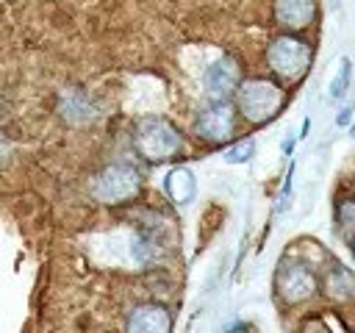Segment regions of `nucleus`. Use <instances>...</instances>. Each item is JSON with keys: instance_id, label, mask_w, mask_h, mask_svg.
Here are the masks:
<instances>
[{"instance_id": "obj_1", "label": "nucleus", "mask_w": 355, "mask_h": 333, "mask_svg": "<svg viewBox=\"0 0 355 333\" xmlns=\"http://www.w3.org/2000/svg\"><path fill=\"white\" fill-rule=\"evenodd\" d=\"M133 144H136L141 158L158 164V161L175 158L183 150V136L178 133V128L169 119H164V117H144L136 125Z\"/></svg>"}, {"instance_id": "obj_2", "label": "nucleus", "mask_w": 355, "mask_h": 333, "mask_svg": "<svg viewBox=\"0 0 355 333\" xmlns=\"http://www.w3.org/2000/svg\"><path fill=\"white\" fill-rule=\"evenodd\" d=\"M236 100H239V111L244 114V119H250L252 125H263L280 114L286 94L269 78H250V80L239 83Z\"/></svg>"}, {"instance_id": "obj_3", "label": "nucleus", "mask_w": 355, "mask_h": 333, "mask_svg": "<svg viewBox=\"0 0 355 333\" xmlns=\"http://www.w3.org/2000/svg\"><path fill=\"white\" fill-rule=\"evenodd\" d=\"M311 58H313V53H311L308 42H302L297 36H277L266 50V61H269L272 72L286 80L302 78L311 67Z\"/></svg>"}, {"instance_id": "obj_4", "label": "nucleus", "mask_w": 355, "mask_h": 333, "mask_svg": "<svg viewBox=\"0 0 355 333\" xmlns=\"http://www.w3.org/2000/svg\"><path fill=\"white\" fill-rule=\"evenodd\" d=\"M139 189H141V175H139V169L136 166H130V164H111V166H105L97 178H94V183H92V191H94V197L100 200V203H128V200H133L136 194H139Z\"/></svg>"}, {"instance_id": "obj_5", "label": "nucleus", "mask_w": 355, "mask_h": 333, "mask_svg": "<svg viewBox=\"0 0 355 333\" xmlns=\"http://www.w3.org/2000/svg\"><path fill=\"white\" fill-rule=\"evenodd\" d=\"M275 289L283 302L297 305L316 294V275L300 261H283L275 272Z\"/></svg>"}, {"instance_id": "obj_6", "label": "nucleus", "mask_w": 355, "mask_h": 333, "mask_svg": "<svg viewBox=\"0 0 355 333\" xmlns=\"http://www.w3.org/2000/svg\"><path fill=\"white\" fill-rule=\"evenodd\" d=\"M197 136L208 144H222L233 136L236 130V111L227 100H211L200 117H197V125H194Z\"/></svg>"}, {"instance_id": "obj_7", "label": "nucleus", "mask_w": 355, "mask_h": 333, "mask_svg": "<svg viewBox=\"0 0 355 333\" xmlns=\"http://www.w3.org/2000/svg\"><path fill=\"white\" fill-rule=\"evenodd\" d=\"M202 83H205V92H208L211 100H227V94L239 89V64H236V58L222 56L219 61H214L205 69Z\"/></svg>"}, {"instance_id": "obj_8", "label": "nucleus", "mask_w": 355, "mask_h": 333, "mask_svg": "<svg viewBox=\"0 0 355 333\" xmlns=\"http://www.w3.org/2000/svg\"><path fill=\"white\" fill-rule=\"evenodd\" d=\"M172 330V316L164 305L147 302L133 308L128 316V333H169Z\"/></svg>"}, {"instance_id": "obj_9", "label": "nucleus", "mask_w": 355, "mask_h": 333, "mask_svg": "<svg viewBox=\"0 0 355 333\" xmlns=\"http://www.w3.org/2000/svg\"><path fill=\"white\" fill-rule=\"evenodd\" d=\"M316 17V3L313 0H275V19L283 28L302 31L313 22Z\"/></svg>"}, {"instance_id": "obj_10", "label": "nucleus", "mask_w": 355, "mask_h": 333, "mask_svg": "<svg viewBox=\"0 0 355 333\" xmlns=\"http://www.w3.org/2000/svg\"><path fill=\"white\" fill-rule=\"evenodd\" d=\"M164 191L166 197L175 203V205H189L194 197H197V180H194V172L186 169V166H175L166 172L164 178Z\"/></svg>"}, {"instance_id": "obj_11", "label": "nucleus", "mask_w": 355, "mask_h": 333, "mask_svg": "<svg viewBox=\"0 0 355 333\" xmlns=\"http://www.w3.org/2000/svg\"><path fill=\"white\" fill-rule=\"evenodd\" d=\"M324 294L336 302H347L355 297V275L347 269V266H333L327 275H324Z\"/></svg>"}, {"instance_id": "obj_12", "label": "nucleus", "mask_w": 355, "mask_h": 333, "mask_svg": "<svg viewBox=\"0 0 355 333\" xmlns=\"http://www.w3.org/2000/svg\"><path fill=\"white\" fill-rule=\"evenodd\" d=\"M61 114H64L67 122L83 125V122H89L94 117V105H92V100L80 89H72V92H67L61 97Z\"/></svg>"}, {"instance_id": "obj_13", "label": "nucleus", "mask_w": 355, "mask_h": 333, "mask_svg": "<svg viewBox=\"0 0 355 333\" xmlns=\"http://www.w3.org/2000/svg\"><path fill=\"white\" fill-rule=\"evenodd\" d=\"M252 153H255V142H252V139H241V142H236L233 147H227L222 158H225L227 164H247V161L252 158Z\"/></svg>"}, {"instance_id": "obj_14", "label": "nucleus", "mask_w": 355, "mask_h": 333, "mask_svg": "<svg viewBox=\"0 0 355 333\" xmlns=\"http://www.w3.org/2000/svg\"><path fill=\"white\" fill-rule=\"evenodd\" d=\"M349 75H352V64H349V58H341L338 75H336L333 83H330V97H344V94H347V89H349Z\"/></svg>"}, {"instance_id": "obj_15", "label": "nucleus", "mask_w": 355, "mask_h": 333, "mask_svg": "<svg viewBox=\"0 0 355 333\" xmlns=\"http://www.w3.org/2000/svg\"><path fill=\"white\" fill-rule=\"evenodd\" d=\"M291 178H294V164L288 166V175H286L283 191H280V203H277V211H286V208H288V197H291Z\"/></svg>"}, {"instance_id": "obj_16", "label": "nucleus", "mask_w": 355, "mask_h": 333, "mask_svg": "<svg viewBox=\"0 0 355 333\" xmlns=\"http://www.w3.org/2000/svg\"><path fill=\"white\" fill-rule=\"evenodd\" d=\"M349 122V108H344L338 117H336V125H347Z\"/></svg>"}, {"instance_id": "obj_17", "label": "nucleus", "mask_w": 355, "mask_h": 333, "mask_svg": "<svg viewBox=\"0 0 355 333\" xmlns=\"http://www.w3.org/2000/svg\"><path fill=\"white\" fill-rule=\"evenodd\" d=\"M352 139H355V125H352Z\"/></svg>"}, {"instance_id": "obj_18", "label": "nucleus", "mask_w": 355, "mask_h": 333, "mask_svg": "<svg viewBox=\"0 0 355 333\" xmlns=\"http://www.w3.org/2000/svg\"><path fill=\"white\" fill-rule=\"evenodd\" d=\"M352 253H355V244H352Z\"/></svg>"}]
</instances>
